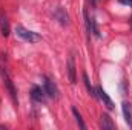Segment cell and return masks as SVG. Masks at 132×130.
<instances>
[{
    "instance_id": "1",
    "label": "cell",
    "mask_w": 132,
    "mask_h": 130,
    "mask_svg": "<svg viewBox=\"0 0 132 130\" xmlns=\"http://www.w3.org/2000/svg\"><path fill=\"white\" fill-rule=\"evenodd\" d=\"M0 73H2V78H3V84H5V87H6V90H8V94H9V97L12 99V103L17 106V90H15V87H14V83H12V80H11V77H9V73L6 72V69H2L0 70Z\"/></svg>"
},
{
    "instance_id": "2",
    "label": "cell",
    "mask_w": 132,
    "mask_h": 130,
    "mask_svg": "<svg viewBox=\"0 0 132 130\" xmlns=\"http://www.w3.org/2000/svg\"><path fill=\"white\" fill-rule=\"evenodd\" d=\"M15 34H17L20 38H23L25 41H28V43H38V41L42 40V37L37 32H32V31H29V29H26V28H23V26H20V25L15 28Z\"/></svg>"
},
{
    "instance_id": "3",
    "label": "cell",
    "mask_w": 132,
    "mask_h": 130,
    "mask_svg": "<svg viewBox=\"0 0 132 130\" xmlns=\"http://www.w3.org/2000/svg\"><path fill=\"white\" fill-rule=\"evenodd\" d=\"M43 84H45V90H46V95H49L51 98H57L59 97V89L55 86V83L48 78V77H43Z\"/></svg>"
},
{
    "instance_id": "4",
    "label": "cell",
    "mask_w": 132,
    "mask_h": 130,
    "mask_svg": "<svg viewBox=\"0 0 132 130\" xmlns=\"http://www.w3.org/2000/svg\"><path fill=\"white\" fill-rule=\"evenodd\" d=\"M95 90H97V95H98V98L103 101V103H104V106H106L109 110H112V109H114V103H112V99L109 98V95L103 90V87H100V86H98Z\"/></svg>"
},
{
    "instance_id": "5",
    "label": "cell",
    "mask_w": 132,
    "mask_h": 130,
    "mask_svg": "<svg viewBox=\"0 0 132 130\" xmlns=\"http://www.w3.org/2000/svg\"><path fill=\"white\" fill-rule=\"evenodd\" d=\"M100 126H101L103 130H114L115 129V124L112 123V119H111V116L108 113H101V116H100Z\"/></svg>"
},
{
    "instance_id": "6",
    "label": "cell",
    "mask_w": 132,
    "mask_h": 130,
    "mask_svg": "<svg viewBox=\"0 0 132 130\" xmlns=\"http://www.w3.org/2000/svg\"><path fill=\"white\" fill-rule=\"evenodd\" d=\"M45 94H46V90L42 89V87H38V86H32V89H31V97H32V99L38 101V103H43L45 101Z\"/></svg>"
},
{
    "instance_id": "7",
    "label": "cell",
    "mask_w": 132,
    "mask_h": 130,
    "mask_svg": "<svg viewBox=\"0 0 132 130\" xmlns=\"http://www.w3.org/2000/svg\"><path fill=\"white\" fill-rule=\"evenodd\" d=\"M68 75H69V81L74 84L75 83V61L72 55L68 58Z\"/></svg>"
},
{
    "instance_id": "8",
    "label": "cell",
    "mask_w": 132,
    "mask_h": 130,
    "mask_svg": "<svg viewBox=\"0 0 132 130\" xmlns=\"http://www.w3.org/2000/svg\"><path fill=\"white\" fill-rule=\"evenodd\" d=\"M54 17H55L62 25H68V23H69V17H68V14H66V11L63 8H57L55 12H54Z\"/></svg>"
},
{
    "instance_id": "9",
    "label": "cell",
    "mask_w": 132,
    "mask_h": 130,
    "mask_svg": "<svg viewBox=\"0 0 132 130\" xmlns=\"http://www.w3.org/2000/svg\"><path fill=\"white\" fill-rule=\"evenodd\" d=\"M121 109H123V115H125V119H126V123L129 124L132 127V106L129 103H123V106H121Z\"/></svg>"
},
{
    "instance_id": "10",
    "label": "cell",
    "mask_w": 132,
    "mask_h": 130,
    "mask_svg": "<svg viewBox=\"0 0 132 130\" xmlns=\"http://www.w3.org/2000/svg\"><path fill=\"white\" fill-rule=\"evenodd\" d=\"M0 28H2L3 37H8V35H9V23H8V17H6L5 14L0 15Z\"/></svg>"
},
{
    "instance_id": "11",
    "label": "cell",
    "mask_w": 132,
    "mask_h": 130,
    "mask_svg": "<svg viewBox=\"0 0 132 130\" xmlns=\"http://www.w3.org/2000/svg\"><path fill=\"white\" fill-rule=\"evenodd\" d=\"M83 81H85V84H86L88 92H89V94H91L94 98H97V90L92 87V84H91V81H89V78H88V75H86V73H83Z\"/></svg>"
},
{
    "instance_id": "12",
    "label": "cell",
    "mask_w": 132,
    "mask_h": 130,
    "mask_svg": "<svg viewBox=\"0 0 132 130\" xmlns=\"http://www.w3.org/2000/svg\"><path fill=\"white\" fill-rule=\"evenodd\" d=\"M72 113H74V116H75V121H77V124H78L81 129H86V124L83 123V119H81V115L78 113V110H77L75 107H72Z\"/></svg>"
},
{
    "instance_id": "13",
    "label": "cell",
    "mask_w": 132,
    "mask_h": 130,
    "mask_svg": "<svg viewBox=\"0 0 132 130\" xmlns=\"http://www.w3.org/2000/svg\"><path fill=\"white\" fill-rule=\"evenodd\" d=\"M120 3H123V5H128V6H131L132 8V0H118Z\"/></svg>"
},
{
    "instance_id": "14",
    "label": "cell",
    "mask_w": 132,
    "mask_h": 130,
    "mask_svg": "<svg viewBox=\"0 0 132 130\" xmlns=\"http://www.w3.org/2000/svg\"><path fill=\"white\" fill-rule=\"evenodd\" d=\"M89 2H91V5H92V6L95 5V0H89Z\"/></svg>"
}]
</instances>
